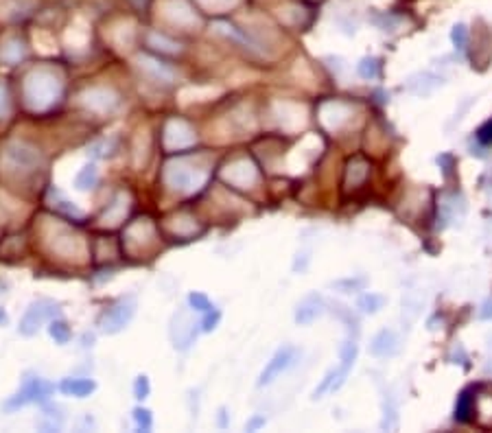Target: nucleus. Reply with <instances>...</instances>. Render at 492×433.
Wrapping results in <instances>:
<instances>
[{
    "instance_id": "1",
    "label": "nucleus",
    "mask_w": 492,
    "mask_h": 433,
    "mask_svg": "<svg viewBox=\"0 0 492 433\" xmlns=\"http://www.w3.org/2000/svg\"><path fill=\"white\" fill-rule=\"evenodd\" d=\"M64 92V81L51 68H37L25 81V101L33 112H46L59 103Z\"/></svg>"
},
{
    "instance_id": "2",
    "label": "nucleus",
    "mask_w": 492,
    "mask_h": 433,
    "mask_svg": "<svg viewBox=\"0 0 492 433\" xmlns=\"http://www.w3.org/2000/svg\"><path fill=\"white\" fill-rule=\"evenodd\" d=\"M206 182V173L184 162H175L164 168V184L175 192H195Z\"/></svg>"
},
{
    "instance_id": "3",
    "label": "nucleus",
    "mask_w": 492,
    "mask_h": 433,
    "mask_svg": "<svg viewBox=\"0 0 492 433\" xmlns=\"http://www.w3.org/2000/svg\"><path fill=\"white\" fill-rule=\"evenodd\" d=\"M3 164L9 171L31 173L40 164V154L35 147H31L27 142H11L3 151Z\"/></svg>"
},
{
    "instance_id": "4",
    "label": "nucleus",
    "mask_w": 492,
    "mask_h": 433,
    "mask_svg": "<svg viewBox=\"0 0 492 433\" xmlns=\"http://www.w3.org/2000/svg\"><path fill=\"white\" fill-rule=\"evenodd\" d=\"M57 313H59V304L57 302H53V300H37V302H33L27 308L25 316H22L18 333L25 335V337H33L40 330V326L44 322H51L57 316Z\"/></svg>"
},
{
    "instance_id": "5",
    "label": "nucleus",
    "mask_w": 492,
    "mask_h": 433,
    "mask_svg": "<svg viewBox=\"0 0 492 433\" xmlns=\"http://www.w3.org/2000/svg\"><path fill=\"white\" fill-rule=\"evenodd\" d=\"M55 392V385L44 381L40 376H33V379H25V383H22V388L18 394H13L7 403H5V409H18V407H25L29 403H42L46 400L51 394Z\"/></svg>"
},
{
    "instance_id": "6",
    "label": "nucleus",
    "mask_w": 492,
    "mask_h": 433,
    "mask_svg": "<svg viewBox=\"0 0 492 433\" xmlns=\"http://www.w3.org/2000/svg\"><path fill=\"white\" fill-rule=\"evenodd\" d=\"M134 316H136V298H123L121 302H116L114 306H110L103 313L101 320H99V326L103 333L116 335L123 328H127V324L134 320Z\"/></svg>"
},
{
    "instance_id": "7",
    "label": "nucleus",
    "mask_w": 492,
    "mask_h": 433,
    "mask_svg": "<svg viewBox=\"0 0 492 433\" xmlns=\"http://www.w3.org/2000/svg\"><path fill=\"white\" fill-rule=\"evenodd\" d=\"M162 138H164V149H167L169 154L191 149L193 144L197 142V136H195L193 127L182 118H171L169 123L164 125V136Z\"/></svg>"
},
{
    "instance_id": "8",
    "label": "nucleus",
    "mask_w": 492,
    "mask_h": 433,
    "mask_svg": "<svg viewBox=\"0 0 492 433\" xmlns=\"http://www.w3.org/2000/svg\"><path fill=\"white\" fill-rule=\"evenodd\" d=\"M298 357H300V350H298L295 346H283L280 350H276V354L267 361V366H265V370L261 372V376H259V381H256V385H259V388H265V385L274 383L276 376H280L283 372H287V370L295 364Z\"/></svg>"
},
{
    "instance_id": "9",
    "label": "nucleus",
    "mask_w": 492,
    "mask_h": 433,
    "mask_svg": "<svg viewBox=\"0 0 492 433\" xmlns=\"http://www.w3.org/2000/svg\"><path fill=\"white\" fill-rule=\"evenodd\" d=\"M197 337V324L189 308H180L171 320V342L177 350H189Z\"/></svg>"
},
{
    "instance_id": "10",
    "label": "nucleus",
    "mask_w": 492,
    "mask_h": 433,
    "mask_svg": "<svg viewBox=\"0 0 492 433\" xmlns=\"http://www.w3.org/2000/svg\"><path fill=\"white\" fill-rule=\"evenodd\" d=\"M223 180L237 188H250L259 180V171H256V166L250 160L243 158V160L228 164V168L223 171Z\"/></svg>"
},
{
    "instance_id": "11",
    "label": "nucleus",
    "mask_w": 492,
    "mask_h": 433,
    "mask_svg": "<svg viewBox=\"0 0 492 433\" xmlns=\"http://www.w3.org/2000/svg\"><path fill=\"white\" fill-rule=\"evenodd\" d=\"M164 13H167L171 24H177V27H184V29H191L199 24L195 9L186 3V0H169V3L164 5Z\"/></svg>"
},
{
    "instance_id": "12",
    "label": "nucleus",
    "mask_w": 492,
    "mask_h": 433,
    "mask_svg": "<svg viewBox=\"0 0 492 433\" xmlns=\"http://www.w3.org/2000/svg\"><path fill=\"white\" fill-rule=\"evenodd\" d=\"M370 352L374 357H394L401 352V337L392 328H383L372 337Z\"/></svg>"
},
{
    "instance_id": "13",
    "label": "nucleus",
    "mask_w": 492,
    "mask_h": 433,
    "mask_svg": "<svg viewBox=\"0 0 492 433\" xmlns=\"http://www.w3.org/2000/svg\"><path fill=\"white\" fill-rule=\"evenodd\" d=\"M81 101L88 110L92 112H112L116 108V103H119V99H116V94L107 88H92L88 92H83Z\"/></svg>"
},
{
    "instance_id": "14",
    "label": "nucleus",
    "mask_w": 492,
    "mask_h": 433,
    "mask_svg": "<svg viewBox=\"0 0 492 433\" xmlns=\"http://www.w3.org/2000/svg\"><path fill=\"white\" fill-rule=\"evenodd\" d=\"M324 313V298L317 296V294H311L307 298H302L295 306V322L300 326H309L313 324L320 316Z\"/></svg>"
},
{
    "instance_id": "15",
    "label": "nucleus",
    "mask_w": 492,
    "mask_h": 433,
    "mask_svg": "<svg viewBox=\"0 0 492 433\" xmlns=\"http://www.w3.org/2000/svg\"><path fill=\"white\" fill-rule=\"evenodd\" d=\"M138 66H140V70H143L149 79H153V81H158V83H171V81L175 79L173 68H169L167 64H162V62L156 59V57L140 55Z\"/></svg>"
},
{
    "instance_id": "16",
    "label": "nucleus",
    "mask_w": 492,
    "mask_h": 433,
    "mask_svg": "<svg viewBox=\"0 0 492 433\" xmlns=\"http://www.w3.org/2000/svg\"><path fill=\"white\" fill-rule=\"evenodd\" d=\"M97 390V383L90 379H64L59 383V392L66 396H75V398H86Z\"/></svg>"
},
{
    "instance_id": "17",
    "label": "nucleus",
    "mask_w": 492,
    "mask_h": 433,
    "mask_svg": "<svg viewBox=\"0 0 492 433\" xmlns=\"http://www.w3.org/2000/svg\"><path fill=\"white\" fill-rule=\"evenodd\" d=\"M442 83H444V79L433 75V72H420V75H416L407 81V90L414 94H431Z\"/></svg>"
},
{
    "instance_id": "18",
    "label": "nucleus",
    "mask_w": 492,
    "mask_h": 433,
    "mask_svg": "<svg viewBox=\"0 0 492 433\" xmlns=\"http://www.w3.org/2000/svg\"><path fill=\"white\" fill-rule=\"evenodd\" d=\"M215 31L230 37V40H234V42L243 44L245 48H252V51H256V46H259V44H256V40H252V35H247L245 31H241L239 27H234V24H230V22H217Z\"/></svg>"
},
{
    "instance_id": "19",
    "label": "nucleus",
    "mask_w": 492,
    "mask_h": 433,
    "mask_svg": "<svg viewBox=\"0 0 492 433\" xmlns=\"http://www.w3.org/2000/svg\"><path fill=\"white\" fill-rule=\"evenodd\" d=\"M22 57H25V44H22L18 37H9L0 44V62L16 66Z\"/></svg>"
},
{
    "instance_id": "20",
    "label": "nucleus",
    "mask_w": 492,
    "mask_h": 433,
    "mask_svg": "<svg viewBox=\"0 0 492 433\" xmlns=\"http://www.w3.org/2000/svg\"><path fill=\"white\" fill-rule=\"evenodd\" d=\"M99 182V168L95 164H86L75 178V188L77 190H90L95 188Z\"/></svg>"
},
{
    "instance_id": "21",
    "label": "nucleus",
    "mask_w": 492,
    "mask_h": 433,
    "mask_svg": "<svg viewBox=\"0 0 492 433\" xmlns=\"http://www.w3.org/2000/svg\"><path fill=\"white\" fill-rule=\"evenodd\" d=\"M149 46H153L156 51H160V53H167V55H175V53H180V44L177 42H173V40H169L167 35H162V33H149Z\"/></svg>"
},
{
    "instance_id": "22",
    "label": "nucleus",
    "mask_w": 492,
    "mask_h": 433,
    "mask_svg": "<svg viewBox=\"0 0 492 433\" xmlns=\"http://www.w3.org/2000/svg\"><path fill=\"white\" fill-rule=\"evenodd\" d=\"M385 306V298L383 296H379V294H363L359 300H357V308L361 311V313H379L381 308Z\"/></svg>"
},
{
    "instance_id": "23",
    "label": "nucleus",
    "mask_w": 492,
    "mask_h": 433,
    "mask_svg": "<svg viewBox=\"0 0 492 433\" xmlns=\"http://www.w3.org/2000/svg\"><path fill=\"white\" fill-rule=\"evenodd\" d=\"M49 335L59 346H64V344L70 342V326L64 320H51L49 322Z\"/></svg>"
},
{
    "instance_id": "24",
    "label": "nucleus",
    "mask_w": 492,
    "mask_h": 433,
    "mask_svg": "<svg viewBox=\"0 0 492 433\" xmlns=\"http://www.w3.org/2000/svg\"><path fill=\"white\" fill-rule=\"evenodd\" d=\"M199 7L210 11V13H223L232 7L239 5V0H197Z\"/></svg>"
},
{
    "instance_id": "25",
    "label": "nucleus",
    "mask_w": 492,
    "mask_h": 433,
    "mask_svg": "<svg viewBox=\"0 0 492 433\" xmlns=\"http://www.w3.org/2000/svg\"><path fill=\"white\" fill-rule=\"evenodd\" d=\"M365 287V278H341L333 282V289H337L339 294H357Z\"/></svg>"
},
{
    "instance_id": "26",
    "label": "nucleus",
    "mask_w": 492,
    "mask_h": 433,
    "mask_svg": "<svg viewBox=\"0 0 492 433\" xmlns=\"http://www.w3.org/2000/svg\"><path fill=\"white\" fill-rule=\"evenodd\" d=\"M357 72L363 79H377L379 72H381V64H379V59H374V57H365L357 66Z\"/></svg>"
},
{
    "instance_id": "27",
    "label": "nucleus",
    "mask_w": 492,
    "mask_h": 433,
    "mask_svg": "<svg viewBox=\"0 0 492 433\" xmlns=\"http://www.w3.org/2000/svg\"><path fill=\"white\" fill-rule=\"evenodd\" d=\"M134 420H136V425H138L140 431H149L153 427V416H151L149 409H145V407H136L134 409Z\"/></svg>"
},
{
    "instance_id": "28",
    "label": "nucleus",
    "mask_w": 492,
    "mask_h": 433,
    "mask_svg": "<svg viewBox=\"0 0 492 433\" xmlns=\"http://www.w3.org/2000/svg\"><path fill=\"white\" fill-rule=\"evenodd\" d=\"M149 394H151V383H149V379H147L145 374L136 376V381H134V396H136L138 400H145V398H149Z\"/></svg>"
},
{
    "instance_id": "29",
    "label": "nucleus",
    "mask_w": 492,
    "mask_h": 433,
    "mask_svg": "<svg viewBox=\"0 0 492 433\" xmlns=\"http://www.w3.org/2000/svg\"><path fill=\"white\" fill-rule=\"evenodd\" d=\"M189 304H191V308L197 311V313H206V311H210V308H215L213 302L208 300V296H204V294H199V291H195V294L189 296Z\"/></svg>"
},
{
    "instance_id": "30",
    "label": "nucleus",
    "mask_w": 492,
    "mask_h": 433,
    "mask_svg": "<svg viewBox=\"0 0 492 433\" xmlns=\"http://www.w3.org/2000/svg\"><path fill=\"white\" fill-rule=\"evenodd\" d=\"M219 320H221V311L210 308V311H206V318L199 322V326H201V330H204V333H210V330H215V328H217Z\"/></svg>"
},
{
    "instance_id": "31",
    "label": "nucleus",
    "mask_w": 492,
    "mask_h": 433,
    "mask_svg": "<svg viewBox=\"0 0 492 433\" xmlns=\"http://www.w3.org/2000/svg\"><path fill=\"white\" fill-rule=\"evenodd\" d=\"M473 412V407H471V394L464 392L457 400V409H455V418L457 420H468V414Z\"/></svg>"
},
{
    "instance_id": "32",
    "label": "nucleus",
    "mask_w": 492,
    "mask_h": 433,
    "mask_svg": "<svg viewBox=\"0 0 492 433\" xmlns=\"http://www.w3.org/2000/svg\"><path fill=\"white\" fill-rule=\"evenodd\" d=\"M451 40H453L457 51H464L466 44H468V29L464 27V24H455L453 31H451Z\"/></svg>"
},
{
    "instance_id": "33",
    "label": "nucleus",
    "mask_w": 492,
    "mask_h": 433,
    "mask_svg": "<svg viewBox=\"0 0 492 433\" xmlns=\"http://www.w3.org/2000/svg\"><path fill=\"white\" fill-rule=\"evenodd\" d=\"M11 112V101H9V92H7V86L0 81V118L9 116Z\"/></svg>"
},
{
    "instance_id": "34",
    "label": "nucleus",
    "mask_w": 492,
    "mask_h": 433,
    "mask_svg": "<svg viewBox=\"0 0 492 433\" xmlns=\"http://www.w3.org/2000/svg\"><path fill=\"white\" fill-rule=\"evenodd\" d=\"M55 208H57V210H62V212H66V214L81 216V210H79L75 204H70L68 200H64V197H62V202H55Z\"/></svg>"
},
{
    "instance_id": "35",
    "label": "nucleus",
    "mask_w": 492,
    "mask_h": 433,
    "mask_svg": "<svg viewBox=\"0 0 492 433\" xmlns=\"http://www.w3.org/2000/svg\"><path fill=\"white\" fill-rule=\"evenodd\" d=\"M265 416H254L245 427H247V431H256V429H259V427H265Z\"/></svg>"
},
{
    "instance_id": "36",
    "label": "nucleus",
    "mask_w": 492,
    "mask_h": 433,
    "mask_svg": "<svg viewBox=\"0 0 492 433\" xmlns=\"http://www.w3.org/2000/svg\"><path fill=\"white\" fill-rule=\"evenodd\" d=\"M479 138H481V140H486V142H490V140H492V120H490V123H488L486 127H481Z\"/></svg>"
},
{
    "instance_id": "37",
    "label": "nucleus",
    "mask_w": 492,
    "mask_h": 433,
    "mask_svg": "<svg viewBox=\"0 0 492 433\" xmlns=\"http://www.w3.org/2000/svg\"><path fill=\"white\" fill-rule=\"evenodd\" d=\"M479 316L484 318V320H492V300H488L484 306H481V313Z\"/></svg>"
},
{
    "instance_id": "38",
    "label": "nucleus",
    "mask_w": 492,
    "mask_h": 433,
    "mask_svg": "<svg viewBox=\"0 0 492 433\" xmlns=\"http://www.w3.org/2000/svg\"><path fill=\"white\" fill-rule=\"evenodd\" d=\"M129 3L136 7V9H145L147 7V3H149V0H129Z\"/></svg>"
}]
</instances>
